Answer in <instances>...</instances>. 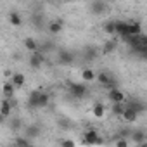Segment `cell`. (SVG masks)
<instances>
[{
	"label": "cell",
	"mask_w": 147,
	"mask_h": 147,
	"mask_svg": "<svg viewBox=\"0 0 147 147\" xmlns=\"http://www.w3.org/2000/svg\"><path fill=\"white\" fill-rule=\"evenodd\" d=\"M61 145H64V147H73V145H76V142H75V140H71V138H67V140H62Z\"/></svg>",
	"instance_id": "obj_26"
},
{
	"label": "cell",
	"mask_w": 147,
	"mask_h": 147,
	"mask_svg": "<svg viewBox=\"0 0 147 147\" xmlns=\"http://www.w3.org/2000/svg\"><path fill=\"white\" fill-rule=\"evenodd\" d=\"M114 144H116L118 147H126V145H128V140H126V138H119V140H116Z\"/></svg>",
	"instance_id": "obj_28"
},
{
	"label": "cell",
	"mask_w": 147,
	"mask_h": 147,
	"mask_svg": "<svg viewBox=\"0 0 147 147\" xmlns=\"http://www.w3.org/2000/svg\"><path fill=\"white\" fill-rule=\"evenodd\" d=\"M109 100H111L113 104H125V102H126V95H125L123 90L113 87V88L109 90Z\"/></svg>",
	"instance_id": "obj_1"
},
{
	"label": "cell",
	"mask_w": 147,
	"mask_h": 147,
	"mask_svg": "<svg viewBox=\"0 0 147 147\" xmlns=\"http://www.w3.org/2000/svg\"><path fill=\"white\" fill-rule=\"evenodd\" d=\"M24 47H26L30 52H36V50H38V43H36L33 38H26V40H24Z\"/></svg>",
	"instance_id": "obj_20"
},
{
	"label": "cell",
	"mask_w": 147,
	"mask_h": 147,
	"mask_svg": "<svg viewBox=\"0 0 147 147\" xmlns=\"http://www.w3.org/2000/svg\"><path fill=\"white\" fill-rule=\"evenodd\" d=\"M69 92H71V95H75V97H85L87 95V87L83 85V83H71L69 85Z\"/></svg>",
	"instance_id": "obj_4"
},
{
	"label": "cell",
	"mask_w": 147,
	"mask_h": 147,
	"mask_svg": "<svg viewBox=\"0 0 147 147\" xmlns=\"http://www.w3.org/2000/svg\"><path fill=\"white\" fill-rule=\"evenodd\" d=\"M40 95H42L40 90H33L30 99H28V106L30 107H40Z\"/></svg>",
	"instance_id": "obj_11"
},
{
	"label": "cell",
	"mask_w": 147,
	"mask_h": 147,
	"mask_svg": "<svg viewBox=\"0 0 147 147\" xmlns=\"http://www.w3.org/2000/svg\"><path fill=\"white\" fill-rule=\"evenodd\" d=\"M9 23L12 24V26H21L23 24V19H21V16L18 14V12H11V16H9Z\"/></svg>",
	"instance_id": "obj_19"
},
{
	"label": "cell",
	"mask_w": 147,
	"mask_h": 147,
	"mask_svg": "<svg viewBox=\"0 0 147 147\" xmlns=\"http://www.w3.org/2000/svg\"><path fill=\"white\" fill-rule=\"evenodd\" d=\"M82 78H83V82L90 83V82L97 80V73H95L94 69H90V67H85V69L82 71Z\"/></svg>",
	"instance_id": "obj_12"
},
{
	"label": "cell",
	"mask_w": 147,
	"mask_h": 147,
	"mask_svg": "<svg viewBox=\"0 0 147 147\" xmlns=\"http://www.w3.org/2000/svg\"><path fill=\"white\" fill-rule=\"evenodd\" d=\"M42 64H43V55L36 50V52H33V55H31V59H30V66L33 67V69H38V67H42Z\"/></svg>",
	"instance_id": "obj_8"
},
{
	"label": "cell",
	"mask_w": 147,
	"mask_h": 147,
	"mask_svg": "<svg viewBox=\"0 0 147 147\" xmlns=\"http://www.w3.org/2000/svg\"><path fill=\"white\" fill-rule=\"evenodd\" d=\"M38 131H40V130H38V126H30V128L26 130V133H28V135H31V137H36V135H38Z\"/></svg>",
	"instance_id": "obj_25"
},
{
	"label": "cell",
	"mask_w": 147,
	"mask_h": 147,
	"mask_svg": "<svg viewBox=\"0 0 147 147\" xmlns=\"http://www.w3.org/2000/svg\"><path fill=\"white\" fill-rule=\"evenodd\" d=\"M114 50H116V43H114V42H111V40H109V42H106V43H104V47H102V52H104V54H111V52H114Z\"/></svg>",
	"instance_id": "obj_21"
},
{
	"label": "cell",
	"mask_w": 147,
	"mask_h": 147,
	"mask_svg": "<svg viewBox=\"0 0 147 147\" xmlns=\"http://www.w3.org/2000/svg\"><path fill=\"white\" fill-rule=\"evenodd\" d=\"M59 125H61L62 128H69V123H66V121H59Z\"/></svg>",
	"instance_id": "obj_30"
},
{
	"label": "cell",
	"mask_w": 147,
	"mask_h": 147,
	"mask_svg": "<svg viewBox=\"0 0 147 147\" xmlns=\"http://www.w3.org/2000/svg\"><path fill=\"white\" fill-rule=\"evenodd\" d=\"M11 113H12V102H11V99H4L2 100V106H0V118L2 119H7L9 116H11Z\"/></svg>",
	"instance_id": "obj_6"
},
{
	"label": "cell",
	"mask_w": 147,
	"mask_h": 147,
	"mask_svg": "<svg viewBox=\"0 0 147 147\" xmlns=\"http://www.w3.org/2000/svg\"><path fill=\"white\" fill-rule=\"evenodd\" d=\"M104 33L109 35V36L116 35V21H109V23H106V24H104Z\"/></svg>",
	"instance_id": "obj_18"
},
{
	"label": "cell",
	"mask_w": 147,
	"mask_h": 147,
	"mask_svg": "<svg viewBox=\"0 0 147 147\" xmlns=\"http://www.w3.org/2000/svg\"><path fill=\"white\" fill-rule=\"evenodd\" d=\"M14 90H16V85H14L12 82H5V83H4V95H5L7 99H11V97L14 95Z\"/></svg>",
	"instance_id": "obj_15"
},
{
	"label": "cell",
	"mask_w": 147,
	"mask_h": 147,
	"mask_svg": "<svg viewBox=\"0 0 147 147\" xmlns=\"http://www.w3.org/2000/svg\"><path fill=\"white\" fill-rule=\"evenodd\" d=\"M62 31V21H52L49 23V33L50 35H59Z\"/></svg>",
	"instance_id": "obj_14"
},
{
	"label": "cell",
	"mask_w": 147,
	"mask_h": 147,
	"mask_svg": "<svg viewBox=\"0 0 147 147\" xmlns=\"http://www.w3.org/2000/svg\"><path fill=\"white\" fill-rule=\"evenodd\" d=\"M57 62L59 64H71L73 62V55L67 50H59L57 52Z\"/></svg>",
	"instance_id": "obj_9"
},
{
	"label": "cell",
	"mask_w": 147,
	"mask_h": 147,
	"mask_svg": "<svg viewBox=\"0 0 147 147\" xmlns=\"http://www.w3.org/2000/svg\"><path fill=\"white\" fill-rule=\"evenodd\" d=\"M144 138H145V133H144V131H135V133H133V142H135V144L142 145V142H145Z\"/></svg>",
	"instance_id": "obj_22"
},
{
	"label": "cell",
	"mask_w": 147,
	"mask_h": 147,
	"mask_svg": "<svg viewBox=\"0 0 147 147\" xmlns=\"http://www.w3.org/2000/svg\"><path fill=\"white\" fill-rule=\"evenodd\" d=\"M92 114H94L97 119L104 118V114H106V107H104V104H100V102L94 104V107H92Z\"/></svg>",
	"instance_id": "obj_13"
},
{
	"label": "cell",
	"mask_w": 147,
	"mask_h": 147,
	"mask_svg": "<svg viewBox=\"0 0 147 147\" xmlns=\"http://www.w3.org/2000/svg\"><path fill=\"white\" fill-rule=\"evenodd\" d=\"M121 119L125 123H133V121L138 119V111L135 107H131V106H126L125 111H123V114H121Z\"/></svg>",
	"instance_id": "obj_2"
},
{
	"label": "cell",
	"mask_w": 147,
	"mask_h": 147,
	"mask_svg": "<svg viewBox=\"0 0 147 147\" xmlns=\"http://www.w3.org/2000/svg\"><path fill=\"white\" fill-rule=\"evenodd\" d=\"M128 28H130V23H126V21H116V35L123 36V38H128L130 36Z\"/></svg>",
	"instance_id": "obj_7"
},
{
	"label": "cell",
	"mask_w": 147,
	"mask_h": 147,
	"mask_svg": "<svg viewBox=\"0 0 147 147\" xmlns=\"http://www.w3.org/2000/svg\"><path fill=\"white\" fill-rule=\"evenodd\" d=\"M128 31H130V36H140V33H142V26H140V23H130Z\"/></svg>",
	"instance_id": "obj_17"
},
{
	"label": "cell",
	"mask_w": 147,
	"mask_h": 147,
	"mask_svg": "<svg viewBox=\"0 0 147 147\" xmlns=\"http://www.w3.org/2000/svg\"><path fill=\"white\" fill-rule=\"evenodd\" d=\"M102 140L99 138V131L97 130H88L83 133V144L87 145H95V144H100Z\"/></svg>",
	"instance_id": "obj_3"
},
{
	"label": "cell",
	"mask_w": 147,
	"mask_h": 147,
	"mask_svg": "<svg viewBox=\"0 0 147 147\" xmlns=\"http://www.w3.org/2000/svg\"><path fill=\"white\" fill-rule=\"evenodd\" d=\"M11 82L16 85V88H23L24 83H26V76L23 75V73H14V75L11 76Z\"/></svg>",
	"instance_id": "obj_10"
},
{
	"label": "cell",
	"mask_w": 147,
	"mask_h": 147,
	"mask_svg": "<svg viewBox=\"0 0 147 147\" xmlns=\"http://www.w3.org/2000/svg\"><path fill=\"white\" fill-rule=\"evenodd\" d=\"M106 11V4L102 2V0H94V4H92V12L94 14H100Z\"/></svg>",
	"instance_id": "obj_16"
},
{
	"label": "cell",
	"mask_w": 147,
	"mask_h": 147,
	"mask_svg": "<svg viewBox=\"0 0 147 147\" xmlns=\"http://www.w3.org/2000/svg\"><path fill=\"white\" fill-rule=\"evenodd\" d=\"M95 55H97V50H94V49H88V50H87V57H88V59H94Z\"/></svg>",
	"instance_id": "obj_29"
},
{
	"label": "cell",
	"mask_w": 147,
	"mask_h": 147,
	"mask_svg": "<svg viewBox=\"0 0 147 147\" xmlns=\"http://www.w3.org/2000/svg\"><path fill=\"white\" fill-rule=\"evenodd\" d=\"M47 106H49V95L45 92H42V95H40V107H47Z\"/></svg>",
	"instance_id": "obj_24"
},
{
	"label": "cell",
	"mask_w": 147,
	"mask_h": 147,
	"mask_svg": "<svg viewBox=\"0 0 147 147\" xmlns=\"http://www.w3.org/2000/svg\"><path fill=\"white\" fill-rule=\"evenodd\" d=\"M125 104H114V107H113V113L116 114V116H119L121 118V114H123V111H125Z\"/></svg>",
	"instance_id": "obj_23"
},
{
	"label": "cell",
	"mask_w": 147,
	"mask_h": 147,
	"mask_svg": "<svg viewBox=\"0 0 147 147\" xmlns=\"http://www.w3.org/2000/svg\"><path fill=\"white\" fill-rule=\"evenodd\" d=\"M14 144H16V145H28L30 140H28V138H18V140H14Z\"/></svg>",
	"instance_id": "obj_27"
},
{
	"label": "cell",
	"mask_w": 147,
	"mask_h": 147,
	"mask_svg": "<svg viewBox=\"0 0 147 147\" xmlns=\"http://www.w3.org/2000/svg\"><path fill=\"white\" fill-rule=\"evenodd\" d=\"M97 82H99L100 85H104V87H109V88L114 87L113 76L109 75V73H106V71H99V73H97Z\"/></svg>",
	"instance_id": "obj_5"
}]
</instances>
